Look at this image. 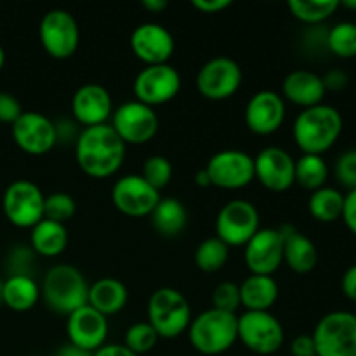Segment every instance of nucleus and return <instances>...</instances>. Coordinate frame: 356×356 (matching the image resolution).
Returning a JSON list of instances; mask_svg holds the SVG:
<instances>
[{
    "label": "nucleus",
    "instance_id": "nucleus-51",
    "mask_svg": "<svg viewBox=\"0 0 356 356\" xmlns=\"http://www.w3.org/2000/svg\"><path fill=\"white\" fill-rule=\"evenodd\" d=\"M341 6L346 7V9L356 10V0H344V2H341Z\"/></svg>",
    "mask_w": 356,
    "mask_h": 356
},
{
    "label": "nucleus",
    "instance_id": "nucleus-22",
    "mask_svg": "<svg viewBox=\"0 0 356 356\" xmlns=\"http://www.w3.org/2000/svg\"><path fill=\"white\" fill-rule=\"evenodd\" d=\"M285 120V101L275 90H259L245 106V124L257 136H270Z\"/></svg>",
    "mask_w": 356,
    "mask_h": 356
},
{
    "label": "nucleus",
    "instance_id": "nucleus-46",
    "mask_svg": "<svg viewBox=\"0 0 356 356\" xmlns=\"http://www.w3.org/2000/svg\"><path fill=\"white\" fill-rule=\"evenodd\" d=\"M341 291L350 301L356 302V264L348 268L341 280Z\"/></svg>",
    "mask_w": 356,
    "mask_h": 356
},
{
    "label": "nucleus",
    "instance_id": "nucleus-15",
    "mask_svg": "<svg viewBox=\"0 0 356 356\" xmlns=\"http://www.w3.org/2000/svg\"><path fill=\"white\" fill-rule=\"evenodd\" d=\"M160 191L149 186L141 174L122 176L111 188V202L127 218H146L160 202Z\"/></svg>",
    "mask_w": 356,
    "mask_h": 356
},
{
    "label": "nucleus",
    "instance_id": "nucleus-7",
    "mask_svg": "<svg viewBox=\"0 0 356 356\" xmlns=\"http://www.w3.org/2000/svg\"><path fill=\"white\" fill-rule=\"evenodd\" d=\"M238 341L252 353L268 356L280 351L285 330L271 312H245L236 320Z\"/></svg>",
    "mask_w": 356,
    "mask_h": 356
},
{
    "label": "nucleus",
    "instance_id": "nucleus-23",
    "mask_svg": "<svg viewBox=\"0 0 356 356\" xmlns=\"http://www.w3.org/2000/svg\"><path fill=\"white\" fill-rule=\"evenodd\" d=\"M325 94L327 90L322 76L309 70H294L284 79L280 96L284 97V101L298 104L306 110L322 104Z\"/></svg>",
    "mask_w": 356,
    "mask_h": 356
},
{
    "label": "nucleus",
    "instance_id": "nucleus-9",
    "mask_svg": "<svg viewBox=\"0 0 356 356\" xmlns=\"http://www.w3.org/2000/svg\"><path fill=\"white\" fill-rule=\"evenodd\" d=\"M261 218L256 205L236 198L221 207L216 218V236L228 247H245L261 229Z\"/></svg>",
    "mask_w": 356,
    "mask_h": 356
},
{
    "label": "nucleus",
    "instance_id": "nucleus-19",
    "mask_svg": "<svg viewBox=\"0 0 356 356\" xmlns=\"http://www.w3.org/2000/svg\"><path fill=\"white\" fill-rule=\"evenodd\" d=\"M131 49L139 61L146 66L167 65L176 51L172 33L163 24L143 23L132 31Z\"/></svg>",
    "mask_w": 356,
    "mask_h": 356
},
{
    "label": "nucleus",
    "instance_id": "nucleus-34",
    "mask_svg": "<svg viewBox=\"0 0 356 356\" xmlns=\"http://www.w3.org/2000/svg\"><path fill=\"white\" fill-rule=\"evenodd\" d=\"M325 45L337 58L351 59L356 56V23L341 21L334 24L325 37Z\"/></svg>",
    "mask_w": 356,
    "mask_h": 356
},
{
    "label": "nucleus",
    "instance_id": "nucleus-31",
    "mask_svg": "<svg viewBox=\"0 0 356 356\" xmlns=\"http://www.w3.org/2000/svg\"><path fill=\"white\" fill-rule=\"evenodd\" d=\"M329 165L320 155H302L296 160V184L308 191H316L327 186Z\"/></svg>",
    "mask_w": 356,
    "mask_h": 356
},
{
    "label": "nucleus",
    "instance_id": "nucleus-52",
    "mask_svg": "<svg viewBox=\"0 0 356 356\" xmlns=\"http://www.w3.org/2000/svg\"><path fill=\"white\" fill-rule=\"evenodd\" d=\"M3 65H6V52H3L2 45H0V72H2Z\"/></svg>",
    "mask_w": 356,
    "mask_h": 356
},
{
    "label": "nucleus",
    "instance_id": "nucleus-35",
    "mask_svg": "<svg viewBox=\"0 0 356 356\" xmlns=\"http://www.w3.org/2000/svg\"><path fill=\"white\" fill-rule=\"evenodd\" d=\"M159 339V334L155 332V329L148 322H138L129 327L127 332H125L124 346L131 350L132 353L143 356L149 353L156 346Z\"/></svg>",
    "mask_w": 356,
    "mask_h": 356
},
{
    "label": "nucleus",
    "instance_id": "nucleus-54",
    "mask_svg": "<svg viewBox=\"0 0 356 356\" xmlns=\"http://www.w3.org/2000/svg\"><path fill=\"white\" fill-rule=\"evenodd\" d=\"M54 356H63V355H61V353H56Z\"/></svg>",
    "mask_w": 356,
    "mask_h": 356
},
{
    "label": "nucleus",
    "instance_id": "nucleus-39",
    "mask_svg": "<svg viewBox=\"0 0 356 356\" xmlns=\"http://www.w3.org/2000/svg\"><path fill=\"white\" fill-rule=\"evenodd\" d=\"M334 174L341 186L348 188V191L356 190V149L341 153L334 165Z\"/></svg>",
    "mask_w": 356,
    "mask_h": 356
},
{
    "label": "nucleus",
    "instance_id": "nucleus-50",
    "mask_svg": "<svg viewBox=\"0 0 356 356\" xmlns=\"http://www.w3.org/2000/svg\"><path fill=\"white\" fill-rule=\"evenodd\" d=\"M195 183L200 188H209L211 186V179H209V174L205 169H200L197 174H195Z\"/></svg>",
    "mask_w": 356,
    "mask_h": 356
},
{
    "label": "nucleus",
    "instance_id": "nucleus-11",
    "mask_svg": "<svg viewBox=\"0 0 356 356\" xmlns=\"http://www.w3.org/2000/svg\"><path fill=\"white\" fill-rule=\"evenodd\" d=\"M110 125L118 138L125 143V146H139L155 138L159 132V117L152 106H146L134 99L113 110Z\"/></svg>",
    "mask_w": 356,
    "mask_h": 356
},
{
    "label": "nucleus",
    "instance_id": "nucleus-32",
    "mask_svg": "<svg viewBox=\"0 0 356 356\" xmlns=\"http://www.w3.org/2000/svg\"><path fill=\"white\" fill-rule=\"evenodd\" d=\"M289 10L305 24H320L334 16L341 7L339 0H289Z\"/></svg>",
    "mask_w": 356,
    "mask_h": 356
},
{
    "label": "nucleus",
    "instance_id": "nucleus-48",
    "mask_svg": "<svg viewBox=\"0 0 356 356\" xmlns=\"http://www.w3.org/2000/svg\"><path fill=\"white\" fill-rule=\"evenodd\" d=\"M169 2L167 0H143V7L149 13H162L167 9Z\"/></svg>",
    "mask_w": 356,
    "mask_h": 356
},
{
    "label": "nucleus",
    "instance_id": "nucleus-47",
    "mask_svg": "<svg viewBox=\"0 0 356 356\" xmlns=\"http://www.w3.org/2000/svg\"><path fill=\"white\" fill-rule=\"evenodd\" d=\"M92 356H138L132 353L131 350L124 346V344H104L97 351H94Z\"/></svg>",
    "mask_w": 356,
    "mask_h": 356
},
{
    "label": "nucleus",
    "instance_id": "nucleus-21",
    "mask_svg": "<svg viewBox=\"0 0 356 356\" xmlns=\"http://www.w3.org/2000/svg\"><path fill=\"white\" fill-rule=\"evenodd\" d=\"M72 115L82 129L108 124L113 115L111 94L101 83H83L72 97Z\"/></svg>",
    "mask_w": 356,
    "mask_h": 356
},
{
    "label": "nucleus",
    "instance_id": "nucleus-41",
    "mask_svg": "<svg viewBox=\"0 0 356 356\" xmlns=\"http://www.w3.org/2000/svg\"><path fill=\"white\" fill-rule=\"evenodd\" d=\"M79 127L80 125L75 120H66V118L54 122L56 139H58V143H76L80 131H82Z\"/></svg>",
    "mask_w": 356,
    "mask_h": 356
},
{
    "label": "nucleus",
    "instance_id": "nucleus-30",
    "mask_svg": "<svg viewBox=\"0 0 356 356\" xmlns=\"http://www.w3.org/2000/svg\"><path fill=\"white\" fill-rule=\"evenodd\" d=\"M344 209V195L337 188L323 186L313 191L308 200V211L320 222H334L341 219Z\"/></svg>",
    "mask_w": 356,
    "mask_h": 356
},
{
    "label": "nucleus",
    "instance_id": "nucleus-42",
    "mask_svg": "<svg viewBox=\"0 0 356 356\" xmlns=\"http://www.w3.org/2000/svg\"><path fill=\"white\" fill-rule=\"evenodd\" d=\"M322 80H323V86H325L327 92H329V90L330 92H339V90L346 89L348 87L350 76H348V73L344 72V70L332 68L322 76Z\"/></svg>",
    "mask_w": 356,
    "mask_h": 356
},
{
    "label": "nucleus",
    "instance_id": "nucleus-18",
    "mask_svg": "<svg viewBox=\"0 0 356 356\" xmlns=\"http://www.w3.org/2000/svg\"><path fill=\"white\" fill-rule=\"evenodd\" d=\"M243 249V259L250 275L273 277L284 263V235L280 228H261Z\"/></svg>",
    "mask_w": 356,
    "mask_h": 356
},
{
    "label": "nucleus",
    "instance_id": "nucleus-5",
    "mask_svg": "<svg viewBox=\"0 0 356 356\" xmlns=\"http://www.w3.org/2000/svg\"><path fill=\"white\" fill-rule=\"evenodd\" d=\"M191 306L183 292L172 287H160L148 299V323L160 339H176L190 327Z\"/></svg>",
    "mask_w": 356,
    "mask_h": 356
},
{
    "label": "nucleus",
    "instance_id": "nucleus-26",
    "mask_svg": "<svg viewBox=\"0 0 356 356\" xmlns=\"http://www.w3.org/2000/svg\"><path fill=\"white\" fill-rule=\"evenodd\" d=\"M127 287L117 278L106 277L99 278L92 285H89L87 305L108 318V316L120 313L127 305Z\"/></svg>",
    "mask_w": 356,
    "mask_h": 356
},
{
    "label": "nucleus",
    "instance_id": "nucleus-8",
    "mask_svg": "<svg viewBox=\"0 0 356 356\" xmlns=\"http://www.w3.org/2000/svg\"><path fill=\"white\" fill-rule=\"evenodd\" d=\"M38 38L52 59H68L80 45L79 23L66 9H51L38 24Z\"/></svg>",
    "mask_w": 356,
    "mask_h": 356
},
{
    "label": "nucleus",
    "instance_id": "nucleus-6",
    "mask_svg": "<svg viewBox=\"0 0 356 356\" xmlns=\"http://www.w3.org/2000/svg\"><path fill=\"white\" fill-rule=\"evenodd\" d=\"M312 337L316 356H356V315L327 313L318 320Z\"/></svg>",
    "mask_w": 356,
    "mask_h": 356
},
{
    "label": "nucleus",
    "instance_id": "nucleus-37",
    "mask_svg": "<svg viewBox=\"0 0 356 356\" xmlns=\"http://www.w3.org/2000/svg\"><path fill=\"white\" fill-rule=\"evenodd\" d=\"M76 212V202L75 198L65 191H56L45 197L44 200V218L51 219V221L61 222L65 225L66 221L75 216Z\"/></svg>",
    "mask_w": 356,
    "mask_h": 356
},
{
    "label": "nucleus",
    "instance_id": "nucleus-45",
    "mask_svg": "<svg viewBox=\"0 0 356 356\" xmlns=\"http://www.w3.org/2000/svg\"><path fill=\"white\" fill-rule=\"evenodd\" d=\"M191 6L204 14H218L232 6L229 0H193Z\"/></svg>",
    "mask_w": 356,
    "mask_h": 356
},
{
    "label": "nucleus",
    "instance_id": "nucleus-49",
    "mask_svg": "<svg viewBox=\"0 0 356 356\" xmlns=\"http://www.w3.org/2000/svg\"><path fill=\"white\" fill-rule=\"evenodd\" d=\"M59 353L63 356H92L94 353H90V351H86V350H80V348L73 346V344H66V346H63L61 350H59Z\"/></svg>",
    "mask_w": 356,
    "mask_h": 356
},
{
    "label": "nucleus",
    "instance_id": "nucleus-12",
    "mask_svg": "<svg viewBox=\"0 0 356 356\" xmlns=\"http://www.w3.org/2000/svg\"><path fill=\"white\" fill-rule=\"evenodd\" d=\"M243 80L242 68L226 56L212 58L198 70L197 89L209 101H225L235 96Z\"/></svg>",
    "mask_w": 356,
    "mask_h": 356
},
{
    "label": "nucleus",
    "instance_id": "nucleus-4",
    "mask_svg": "<svg viewBox=\"0 0 356 356\" xmlns=\"http://www.w3.org/2000/svg\"><path fill=\"white\" fill-rule=\"evenodd\" d=\"M238 316L233 313L211 308L191 320L188 327V339L200 356H219L232 350L238 341L236 332Z\"/></svg>",
    "mask_w": 356,
    "mask_h": 356
},
{
    "label": "nucleus",
    "instance_id": "nucleus-43",
    "mask_svg": "<svg viewBox=\"0 0 356 356\" xmlns=\"http://www.w3.org/2000/svg\"><path fill=\"white\" fill-rule=\"evenodd\" d=\"M341 219L344 221L346 228L356 236V190L348 191L344 195V209Z\"/></svg>",
    "mask_w": 356,
    "mask_h": 356
},
{
    "label": "nucleus",
    "instance_id": "nucleus-10",
    "mask_svg": "<svg viewBox=\"0 0 356 356\" xmlns=\"http://www.w3.org/2000/svg\"><path fill=\"white\" fill-rule=\"evenodd\" d=\"M44 200L45 195L33 181L17 179L3 191V214L16 228L31 229L44 219Z\"/></svg>",
    "mask_w": 356,
    "mask_h": 356
},
{
    "label": "nucleus",
    "instance_id": "nucleus-25",
    "mask_svg": "<svg viewBox=\"0 0 356 356\" xmlns=\"http://www.w3.org/2000/svg\"><path fill=\"white\" fill-rule=\"evenodd\" d=\"M238 287L245 312H270L280 294L277 280L266 275H249Z\"/></svg>",
    "mask_w": 356,
    "mask_h": 356
},
{
    "label": "nucleus",
    "instance_id": "nucleus-1",
    "mask_svg": "<svg viewBox=\"0 0 356 356\" xmlns=\"http://www.w3.org/2000/svg\"><path fill=\"white\" fill-rule=\"evenodd\" d=\"M75 159L83 174L94 179H106L124 165L125 143L110 124L86 127L75 143Z\"/></svg>",
    "mask_w": 356,
    "mask_h": 356
},
{
    "label": "nucleus",
    "instance_id": "nucleus-2",
    "mask_svg": "<svg viewBox=\"0 0 356 356\" xmlns=\"http://www.w3.org/2000/svg\"><path fill=\"white\" fill-rule=\"evenodd\" d=\"M344 122L339 110L330 104L306 108L296 117L292 136L302 155H320L329 152L339 139Z\"/></svg>",
    "mask_w": 356,
    "mask_h": 356
},
{
    "label": "nucleus",
    "instance_id": "nucleus-33",
    "mask_svg": "<svg viewBox=\"0 0 356 356\" xmlns=\"http://www.w3.org/2000/svg\"><path fill=\"white\" fill-rule=\"evenodd\" d=\"M228 257L229 247L218 236L205 238L195 250V264L204 273H218L228 263Z\"/></svg>",
    "mask_w": 356,
    "mask_h": 356
},
{
    "label": "nucleus",
    "instance_id": "nucleus-3",
    "mask_svg": "<svg viewBox=\"0 0 356 356\" xmlns=\"http://www.w3.org/2000/svg\"><path fill=\"white\" fill-rule=\"evenodd\" d=\"M40 298L49 309L68 316L82 306H87L89 284L79 268L72 264H56L45 273Z\"/></svg>",
    "mask_w": 356,
    "mask_h": 356
},
{
    "label": "nucleus",
    "instance_id": "nucleus-13",
    "mask_svg": "<svg viewBox=\"0 0 356 356\" xmlns=\"http://www.w3.org/2000/svg\"><path fill=\"white\" fill-rule=\"evenodd\" d=\"M211 179V186L221 190H242L254 179V156L242 149H222L214 153L204 167Z\"/></svg>",
    "mask_w": 356,
    "mask_h": 356
},
{
    "label": "nucleus",
    "instance_id": "nucleus-28",
    "mask_svg": "<svg viewBox=\"0 0 356 356\" xmlns=\"http://www.w3.org/2000/svg\"><path fill=\"white\" fill-rule=\"evenodd\" d=\"M149 218L155 232L163 238H176L188 225V211L177 198H160Z\"/></svg>",
    "mask_w": 356,
    "mask_h": 356
},
{
    "label": "nucleus",
    "instance_id": "nucleus-20",
    "mask_svg": "<svg viewBox=\"0 0 356 356\" xmlns=\"http://www.w3.org/2000/svg\"><path fill=\"white\" fill-rule=\"evenodd\" d=\"M108 330H110V325H108L106 316L90 308L89 305L73 312L66 320L68 343L90 353L106 344Z\"/></svg>",
    "mask_w": 356,
    "mask_h": 356
},
{
    "label": "nucleus",
    "instance_id": "nucleus-44",
    "mask_svg": "<svg viewBox=\"0 0 356 356\" xmlns=\"http://www.w3.org/2000/svg\"><path fill=\"white\" fill-rule=\"evenodd\" d=\"M291 353L292 356H316L315 344H313L312 336H298L291 343Z\"/></svg>",
    "mask_w": 356,
    "mask_h": 356
},
{
    "label": "nucleus",
    "instance_id": "nucleus-14",
    "mask_svg": "<svg viewBox=\"0 0 356 356\" xmlns=\"http://www.w3.org/2000/svg\"><path fill=\"white\" fill-rule=\"evenodd\" d=\"M136 101L146 106H159L172 101L181 90V75L172 65L145 66L134 79Z\"/></svg>",
    "mask_w": 356,
    "mask_h": 356
},
{
    "label": "nucleus",
    "instance_id": "nucleus-38",
    "mask_svg": "<svg viewBox=\"0 0 356 356\" xmlns=\"http://www.w3.org/2000/svg\"><path fill=\"white\" fill-rule=\"evenodd\" d=\"M240 306H242V299H240L238 284H233V282H221V284L214 289V292H212V308L219 309V312L236 315V309H238Z\"/></svg>",
    "mask_w": 356,
    "mask_h": 356
},
{
    "label": "nucleus",
    "instance_id": "nucleus-36",
    "mask_svg": "<svg viewBox=\"0 0 356 356\" xmlns=\"http://www.w3.org/2000/svg\"><path fill=\"white\" fill-rule=\"evenodd\" d=\"M172 163L169 162V159L162 155L148 156L145 163H143L141 177L149 186L155 188L156 191H162L163 188L169 186V183L172 181Z\"/></svg>",
    "mask_w": 356,
    "mask_h": 356
},
{
    "label": "nucleus",
    "instance_id": "nucleus-53",
    "mask_svg": "<svg viewBox=\"0 0 356 356\" xmlns=\"http://www.w3.org/2000/svg\"><path fill=\"white\" fill-rule=\"evenodd\" d=\"M2 294H3V282L0 280V305H3V302H2Z\"/></svg>",
    "mask_w": 356,
    "mask_h": 356
},
{
    "label": "nucleus",
    "instance_id": "nucleus-40",
    "mask_svg": "<svg viewBox=\"0 0 356 356\" xmlns=\"http://www.w3.org/2000/svg\"><path fill=\"white\" fill-rule=\"evenodd\" d=\"M23 115V106L10 92H0V122L13 125Z\"/></svg>",
    "mask_w": 356,
    "mask_h": 356
},
{
    "label": "nucleus",
    "instance_id": "nucleus-24",
    "mask_svg": "<svg viewBox=\"0 0 356 356\" xmlns=\"http://www.w3.org/2000/svg\"><path fill=\"white\" fill-rule=\"evenodd\" d=\"M280 232L284 235V263L298 275L312 273L318 264V249L313 240L291 225L282 226Z\"/></svg>",
    "mask_w": 356,
    "mask_h": 356
},
{
    "label": "nucleus",
    "instance_id": "nucleus-29",
    "mask_svg": "<svg viewBox=\"0 0 356 356\" xmlns=\"http://www.w3.org/2000/svg\"><path fill=\"white\" fill-rule=\"evenodd\" d=\"M40 299V287L30 275H10L3 282L2 302L16 313L30 312Z\"/></svg>",
    "mask_w": 356,
    "mask_h": 356
},
{
    "label": "nucleus",
    "instance_id": "nucleus-17",
    "mask_svg": "<svg viewBox=\"0 0 356 356\" xmlns=\"http://www.w3.org/2000/svg\"><path fill=\"white\" fill-rule=\"evenodd\" d=\"M256 179L273 193H284L296 184V160L278 146L263 148L254 156Z\"/></svg>",
    "mask_w": 356,
    "mask_h": 356
},
{
    "label": "nucleus",
    "instance_id": "nucleus-27",
    "mask_svg": "<svg viewBox=\"0 0 356 356\" xmlns=\"http://www.w3.org/2000/svg\"><path fill=\"white\" fill-rule=\"evenodd\" d=\"M68 240L70 236L66 225L51 221V219L44 218L31 228V250L42 257L61 256L68 247Z\"/></svg>",
    "mask_w": 356,
    "mask_h": 356
},
{
    "label": "nucleus",
    "instance_id": "nucleus-16",
    "mask_svg": "<svg viewBox=\"0 0 356 356\" xmlns=\"http://www.w3.org/2000/svg\"><path fill=\"white\" fill-rule=\"evenodd\" d=\"M10 134L21 152L33 156L45 155L58 145L54 122L38 111H23L10 125Z\"/></svg>",
    "mask_w": 356,
    "mask_h": 356
}]
</instances>
